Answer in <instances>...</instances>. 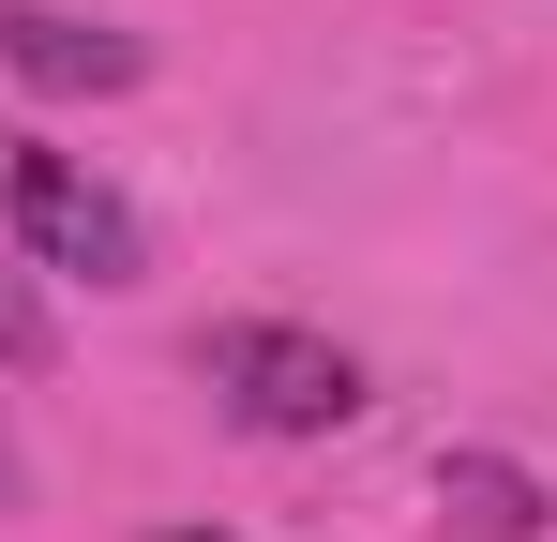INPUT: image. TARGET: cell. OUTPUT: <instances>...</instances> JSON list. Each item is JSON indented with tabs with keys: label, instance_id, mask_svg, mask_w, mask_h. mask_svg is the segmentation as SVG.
I'll return each mask as SVG.
<instances>
[{
	"label": "cell",
	"instance_id": "obj_1",
	"mask_svg": "<svg viewBox=\"0 0 557 542\" xmlns=\"http://www.w3.org/2000/svg\"><path fill=\"white\" fill-rule=\"evenodd\" d=\"M0 226H15L46 271H76V286H136V271H151L136 196H121V181H91L76 151H46L30 121H0Z\"/></svg>",
	"mask_w": 557,
	"mask_h": 542
},
{
	"label": "cell",
	"instance_id": "obj_2",
	"mask_svg": "<svg viewBox=\"0 0 557 542\" xmlns=\"http://www.w3.org/2000/svg\"><path fill=\"white\" fill-rule=\"evenodd\" d=\"M196 377H211V407L242 438H332V422H362V361L332 332H301V317H226L196 347Z\"/></svg>",
	"mask_w": 557,
	"mask_h": 542
},
{
	"label": "cell",
	"instance_id": "obj_3",
	"mask_svg": "<svg viewBox=\"0 0 557 542\" xmlns=\"http://www.w3.org/2000/svg\"><path fill=\"white\" fill-rule=\"evenodd\" d=\"M0 61L30 90H136L151 76L136 30H91V15H61V0H0Z\"/></svg>",
	"mask_w": 557,
	"mask_h": 542
},
{
	"label": "cell",
	"instance_id": "obj_4",
	"mask_svg": "<svg viewBox=\"0 0 557 542\" xmlns=\"http://www.w3.org/2000/svg\"><path fill=\"white\" fill-rule=\"evenodd\" d=\"M437 513H453V542H543V482L512 452H453L437 467Z\"/></svg>",
	"mask_w": 557,
	"mask_h": 542
},
{
	"label": "cell",
	"instance_id": "obj_5",
	"mask_svg": "<svg viewBox=\"0 0 557 542\" xmlns=\"http://www.w3.org/2000/svg\"><path fill=\"white\" fill-rule=\"evenodd\" d=\"M61 347V332H46V301H30V286H15V271H0V377H30V361Z\"/></svg>",
	"mask_w": 557,
	"mask_h": 542
},
{
	"label": "cell",
	"instance_id": "obj_6",
	"mask_svg": "<svg viewBox=\"0 0 557 542\" xmlns=\"http://www.w3.org/2000/svg\"><path fill=\"white\" fill-rule=\"evenodd\" d=\"M0 513H30V452H15V422H0Z\"/></svg>",
	"mask_w": 557,
	"mask_h": 542
},
{
	"label": "cell",
	"instance_id": "obj_7",
	"mask_svg": "<svg viewBox=\"0 0 557 542\" xmlns=\"http://www.w3.org/2000/svg\"><path fill=\"white\" fill-rule=\"evenodd\" d=\"M151 542H211V528H151Z\"/></svg>",
	"mask_w": 557,
	"mask_h": 542
}]
</instances>
